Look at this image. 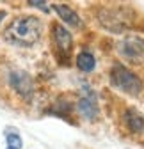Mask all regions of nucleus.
Listing matches in <instances>:
<instances>
[{
    "label": "nucleus",
    "mask_w": 144,
    "mask_h": 149,
    "mask_svg": "<svg viewBox=\"0 0 144 149\" xmlns=\"http://www.w3.org/2000/svg\"><path fill=\"white\" fill-rule=\"evenodd\" d=\"M96 20L100 27L112 34H123L135 27L137 14L132 7L121 4H105L96 11Z\"/></svg>",
    "instance_id": "3"
},
{
    "label": "nucleus",
    "mask_w": 144,
    "mask_h": 149,
    "mask_svg": "<svg viewBox=\"0 0 144 149\" xmlns=\"http://www.w3.org/2000/svg\"><path fill=\"white\" fill-rule=\"evenodd\" d=\"M38 84L23 68L13 62L0 64V96L14 108H29L38 100Z\"/></svg>",
    "instance_id": "1"
},
{
    "label": "nucleus",
    "mask_w": 144,
    "mask_h": 149,
    "mask_svg": "<svg viewBox=\"0 0 144 149\" xmlns=\"http://www.w3.org/2000/svg\"><path fill=\"white\" fill-rule=\"evenodd\" d=\"M116 53L127 68L135 73L139 71V74L144 73V37L135 34L121 37L116 43Z\"/></svg>",
    "instance_id": "5"
},
{
    "label": "nucleus",
    "mask_w": 144,
    "mask_h": 149,
    "mask_svg": "<svg viewBox=\"0 0 144 149\" xmlns=\"http://www.w3.org/2000/svg\"><path fill=\"white\" fill-rule=\"evenodd\" d=\"M75 64H77L78 71H82V73H93L96 69V57H94L91 52L82 50V52L77 53Z\"/></svg>",
    "instance_id": "11"
},
{
    "label": "nucleus",
    "mask_w": 144,
    "mask_h": 149,
    "mask_svg": "<svg viewBox=\"0 0 144 149\" xmlns=\"http://www.w3.org/2000/svg\"><path fill=\"white\" fill-rule=\"evenodd\" d=\"M75 112L89 123L100 121V103L96 98V92L85 82H82V85H80V94L75 103Z\"/></svg>",
    "instance_id": "8"
},
{
    "label": "nucleus",
    "mask_w": 144,
    "mask_h": 149,
    "mask_svg": "<svg viewBox=\"0 0 144 149\" xmlns=\"http://www.w3.org/2000/svg\"><path fill=\"white\" fill-rule=\"evenodd\" d=\"M52 7L55 9V13L59 14V18H61L66 25L73 27V29H80L82 27V18H80V14L75 9H71L66 4H53Z\"/></svg>",
    "instance_id": "10"
},
{
    "label": "nucleus",
    "mask_w": 144,
    "mask_h": 149,
    "mask_svg": "<svg viewBox=\"0 0 144 149\" xmlns=\"http://www.w3.org/2000/svg\"><path fill=\"white\" fill-rule=\"evenodd\" d=\"M6 142H7V147L6 149H22V146H23L22 137L18 135V132H14V130H7Z\"/></svg>",
    "instance_id": "12"
},
{
    "label": "nucleus",
    "mask_w": 144,
    "mask_h": 149,
    "mask_svg": "<svg viewBox=\"0 0 144 149\" xmlns=\"http://www.w3.org/2000/svg\"><path fill=\"white\" fill-rule=\"evenodd\" d=\"M45 112H46V114H50V116H55V117H61V119L68 121L69 124H75V119H73V114H75V103L69 101V100L64 98V96H59V98L53 101Z\"/></svg>",
    "instance_id": "9"
},
{
    "label": "nucleus",
    "mask_w": 144,
    "mask_h": 149,
    "mask_svg": "<svg viewBox=\"0 0 144 149\" xmlns=\"http://www.w3.org/2000/svg\"><path fill=\"white\" fill-rule=\"evenodd\" d=\"M6 16H7V11H4V9H0V23H2V22L6 20Z\"/></svg>",
    "instance_id": "14"
},
{
    "label": "nucleus",
    "mask_w": 144,
    "mask_h": 149,
    "mask_svg": "<svg viewBox=\"0 0 144 149\" xmlns=\"http://www.w3.org/2000/svg\"><path fill=\"white\" fill-rule=\"evenodd\" d=\"M45 34V23L41 18L34 14H20L4 29L2 37L4 41L20 46V48H30L41 41Z\"/></svg>",
    "instance_id": "2"
},
{
    "label": "nucleus",
    "mask_w": 144,
    "mask_h": 149,
    "mask_svg": "<svg viewBox=\"0 0 144 149\" xmlns=\"http://www.w3.org/2000/svg\"><path fill=\"white\" fill-rule=\"evenodd\" d=\"M29 6H30V7H41V11H45V13L50 11L48 4H45V2H29Z\"/></svg>",
    "instance_id": "13"
},
{
    "label": "nucleus",
    "mask_w": 144,
    "mask_h": 149,
    "mask_svg": "<svg viewBox=\"0 0 144 149\" xmlns=\"http://www.w3.org/2000/svg\"><path fill=\"white\" fill-rule=\"evenodd\" d=\"M109 84L123 92L127 96L132 98H139L142 92H144V80L139 73L132 71L130 68H127L121 61L112 62L110 69H109Z\"/></svg>",
    "instance_id": "4"
},
{
    "label": "nucleus",
    "mask_w": 144,
    "mask_h": 149,
    "mask_svg": "<svg viewBox=\"0 0 144 149\" xmlns=\"http://www.w3.org/2000/svg\"><path fill=\"white\" fill-rule=\"evenodd\" d=\"M50 41L57 64L62 68H69L71 57H73V36H71V32L64 25L53 22L50 27Z\"/></svg>",
    "instance_id": "6"
},
{
    "label": "nucleus",
    "mask_w": 144,
    "mask_h": 149,
    "mask_svg": "<svg viewBox=\"0 0 144 149\" xmlns=\"http://www.w3.org/2000/svg\"><path fill=\"white\" fill-rule=\"evenodd\" d=\"M117 121L124 135L144 146V116L135 107H121L117 112Z\"/></svg>",
    "instance_id": "7"
}]
</instances>
